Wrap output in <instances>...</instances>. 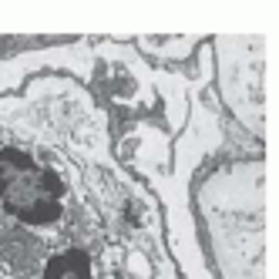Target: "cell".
<instances>
[{
	"label": "cell",
	"mask_w": 279,
	"mask_h": 279,
	"mask_svg": "<svg viewBox=\"0 0 279 279\" xmlns=\"http://www.w3.org/2000/svg\"><path fill=\"white\" fill-rule=\"evenodd\" d=\"M0 279H165L145 212L64 145L0 121Z\"/></svg>",
	"instance_id": "cell-1"
}]
</instances>
